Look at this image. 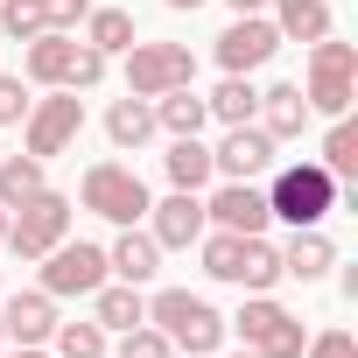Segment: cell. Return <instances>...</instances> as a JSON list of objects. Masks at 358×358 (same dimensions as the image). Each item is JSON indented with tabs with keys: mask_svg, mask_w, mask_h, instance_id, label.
Here are the masks:
<instances>
[{
	"mask_svg": "<svg viewBox=\"0 0 358 358\" xmlns=\"http://www.w3.org/2000/svg\"><path fill=\"white\" fill-rule=\"evenodd\" d=\"M267 211H274V225H323L337 204H344V183L316 162V155H295V162H274L267 169Z\"/></svg>",
	"mask_w": 358,
	"mask_h": 358,
	"instance_id": "1",
	"label": "cell"
},
{
	"mask_svg": "<svg viewBox=\"0 0 358 358\" xmlns=\"http://www.w3.org/2000/svg\"><path fill=\"white\" fill-rule=\"evenodd\" d=\"M148 323L176 344V358H218L225 351V316L211 295H190V288H148Z\"/></svg>",
	"mask_w": 358,
	"mask_h": 358,
	"instance_id": "2",
	"label": "cell"
},
{
	"mask_svg": "<svg viewBox=\"0 0 358 358\" xmlns=\"http://www.w3.org/2000/svg\"><path fill=\"white\" fill-rule=\"evenodd\" d=\"M78 204L92 211V218H106V225H141L148 218V204H155V190H148V176L134 169V162H85V176H78Z\"/></svg>",
	"mask_w": 358,
	"mask_h": 358,
	"instance_id": "3",
	"label": "cell"
},
{
	"mask_svg": "<svg viewBox=\"0 0 358 358\" xmlns=\"http://www.w3.org/2000/svg\"><path fill=\"white\" fill-rule=\"evenodd\" d=\"M71 225H78V197H64V190H36L29 204L8 211V239H0V246H8L22 267H36L50 246L71 239Z\"/></svg>",
	"mask_w": 358,
	"mask_h": 358,
	"instance_id": "4",
	"label": "cell"
},
{
	"mask_svg": "<svg viewBox=\"0 0 358 358\" xmlns=\"http://www.w3.org/2000/svg\"><path fill=\"white\" fill-rule=\"evenodd\" d=\"M302 99L316 120H344L351 99H358V43H309V64H302Z\"/></svg>",
	"mask_w": 358,
	"mask_h": 358,
	"instance_id": "5",
	"label": "cell"
},
{
	"mask_svg": "<svg viewBox=\"0 0 358 358\" xmlns=\"http://www.w3.org/2000/svg\"><path fill=\"white\" fill-rule=\"evenodd\" d=\"M225 330H232L246 351H260V358H302V344H309L302 316H295L281 295H246L239 316H225Z\"/></svg>",
	"mask_w": 358,
	"mask_h": 358,
	"instance_id": "6",
	"label": "cell"
},
{
	"mask_svg": "<svg viewBox=\"0 0 358 358\" xmlns=\"http://www.w3.org/2000/svg\"><path fill=\"white\" fill-rule=\"evenodd\" d=\"M36 267H43V281H36V288H43V295H57V302H85L99 281H113V267H106V246H99V239H64V246H50Z\"/></svg>",
	"mask_w": 358,
	"mask_h": 358,
	"instance_id": "7",
	"label": "cell"
},
{
	"mask_svg": "<svg viewBox=\"0 0 358 358\" xmlns=\"http://www.w3.org/2000/svg\"><path fill=\"white\" fill-rule=\"evenodd\" d=\"M120 64H127L120 78H127L134 99H162L176 85H197V50L190 43H134Z\"/></svg>",
	"mask_w": 358,
	"mask_h": 358,
	"instance_id": "8",
	"label": "cell"
},
{
	"mask_svg": "<svg viewBox=\"0 0 358 358\" xmlns=\"http://www.w3.org/2000/svg\"><path fill=\"white\" fill-rule=\"evenodd\" d=\"M78 134H85V99L78 92H43L36 106H29V120H22V148L29 155H43V162H57V155H71L78 148Z\"/></svg>",
	"mask_w": 358,
	"mask_h": 358,
	"instance_id": "9",
	"label": "cell"
},
{
	"mask_svg": "<svg viewBox=\"0 0 358 358\" xmlns=\"http://www.w3.org/2000/svg\"><path fill=\"white\" fill-rule=\"evenodd\" d=\"M281 162V141L246 120V127H218V148H211V176L218 183H267V169Z\"/></svg>",
	"mask_w": 358,
	"mask_h": 358,
	"instance_id": "10",
	"label": "cell"
},
{
	"mask_svg": "<svg viewBox=\"0 0 358 358\" xmlns=\"http://www.w3.org/2000/svg\"><path fill=\"white\" fill-rule=\"evenodd\" d=\"M274 50H281V29H274L267 15H232V22L218 29V43H211L218 71H232V78L267 71V64H274Z\"/></svg>",
	"mask_w": 358,
	"mask_h": 358,
	"instance_id": "11",
	"label": "cell"
},
{
	"mask_svg": "<svg viewBox=\"0 0 358 358\" xmlns=\"http://www.w3.org/2000/svg\"><path fill=\"white\" fill-rule=\"evenodd\" d=\"M141 225H148V239H155L162 253H190V246L204 239V225H211V218H204V197H197V190H169V197H155V204H148V218H141Z\"/></svg>",
	"mask_w": 358,
	"mask_h": 358,
	"instance_id": "12",
	"label": "cell"
},
{
	"mask_svg": "<svg viewBox=\"0 0 358 358\" xmlns=\"http://www.w3.org/2000/svg\"><path fill=\"white\" fill-rule=\"evenodd\" d=\"M204 218H211L218 232H267V225H274L260 183H211V190H204Z\"/></svg>",
	"mask_w": 358,
	"mask_h": 358,
	"instance_id": "13",
	"label": "cell"
},
{
	"mask_svg": "<svg viewBox=\"0 0 358 358\" xmlns=\"http://www.w3.org/2000/svg\"><path fill=\"white\" fill-rule=\"evenodd\" d=\"M57 323H64V302L43 295V288H15V295H0V330H8V344H50Z\"/></svg>",
	"mask_w": 358,
	"mask_h": 358,
	"instance_id": "14",
	"label": "cell"
},
{
	"mask_svg": "<svg viewBox=\"0 0 358 358\" xmlns=\"http://www.w3.org/2000/svg\"><path fill=\"white\" fill-rule=\"evenodd\" d=\"M162 246L148 239V225H113V246H106V267H113V281H134V288H155V274H162Z\"/></svg>",
	"mask_w": 358,
	"mask_h": 358,
	"instance_id": "15",
	"label": "cell"
},
{
	"mask_svg": "<svg viewBox=\"0 0 358 358\" xmlns=\"http://www.w3.org/2000/svg\"><path fill=\"white\" fill-rule=\"evenodd\" d=\"M274 253H281V274H288V281H302V288H309V281H323V274L337 267V239H330L323 225H295L288 239H274Z\"/></svg>",
	"mask_w": 358,
	"mask_h": 358,
	"instance_id": "16",
	"label": "cell"
},
{
	"mask_svg": "<svg viewBox=\"0 0 358 358\" xmlns=\"http://www.w3.org/2000/svg\"><path fill=\"white\" fill-rule=\"evenodd\" d=\"M71 57H78V36H71V29H43L36 43H22V78H29L36 92H57V85L71 78Z\"/></svg>",
	"mask_w": 358,
	"mask_h": 358,
	"instance_id": "17",
	"label": "cell"
},
{
	"mask_svg": "<svg viewBox=\"0 0 358 358\" xmlns=\"http://www.w3.org/2000/svg\"><path fill=\"white\" fill-rule=\"evenodd\" d=\"M274 141H302L309 127H316V113H309V99H302V85H260V113H253Z\"/></svg>",
	"mask_w": 358,
	"mask_h": 358,
	"instance_id": "18",
	"label": "cell"
},
{
	"mask_svg": "<svg viewBox=\"0 0 358 358\" xmlns=\"http://www.w3.org/2000/svg\"><path fill=\"white\" fill-rule=\"evenodd\" d=\"M155 134H162V127H155V99L120 92V99L106 106V141H113V155H141Z\"/></svg>",
	"mask_w": 358,
	"mask_h": 358,
	"instance_id": "19",
	"label": "cell"
},
{
	"mask_svg": "<svg viewBox=\"0 0 358 358\" xmlns=\"http://www.w3.org/2000/svg\"><path fill=\"white\" fill-rule=\"evenodd\" d=\"M85 302H92V323H99L106 337H120V330L148 323V288H134V281H99Z\"/></svg>",
	"mask_w": 358,
	"mask_h": 358,
	"instance_id": "20",
	"label": "cell"
},
{
	"mask_svg": "<svg viewBox=\"0 0 358 358\" xmlns=\"http://www.w3.org/2000/svg\"><path fill=\"white\" fill-rule=\"evenodd\" d=\"M267 22L281 29V43H323L337 36V15H330V0H267Z\"/></svg>",
	"mask_w": 358,
	"mask_h": 358,
	"instance_id": "21",
	"label": "cell"
},
{
	"mask_svg": "<svg viewBox=\"0 0 358 358\" xmlns=\"http://www.w3.org/2000/svg\"><path fill=\"white\" fill-rule=\"evenodd\" d=\"M162 176H169V190H211L218 176H211V148H204V134H183V141H169V155H162Z\"/></svg>",
	"mask_w": 358,
	"mask_h": 358,
	"instance_id": "22",
	"label": "cell"
},
{
	"mask_svg": "<svg viewBox=\"0 0 358 358\" xmlns=\"http://www.w3.org/2000/svg\"><path fill=\"white\" fill-rule=\"evenodd\" d=\"M99 57H127L134 43H141V29H134V15L120 8V0H92V15H85V29H78Z\"/></svg>",
	"mask_w": 358,
	"mask_h": 358,
	"instance_id": "23",
	"label": "cell"
},
{
	"mask_svg": "<svg viewBox=\"0 0 358 358\" xmlns=\"http://www.w3.org/2000/svg\"><path fill=\"white\" fill-rule=\"evenodd\" d=\"M204 113H211V127H246V120L260 113V85H253V78H232V71H225V78H218V85L204 92Z\"/></svg>",
	"mask_w": 358,
	"mask_h": 358,
	"instance_id": "24",
	"label": "cell"
},
{
	"mask_svg": "<svg viewBox=\"0 0 358 358\" xmlns=\"http://www.w3.org/2000/svg\"><path fill=\"white\" fill-rule=\"evenodd\" d=\"M155 127H162L169 141L204 134V127H211V113H204V92H197V85H176V92H162V99H155Z\"/></svg>",
	"mask_w": 358,
	"mask_h": 358,
	"instance_id": "25",
	"label": "cell"
},
{
	"mask_svg": "<svg viewBox=\"0 0 358 358\" xmlns=\"http://www.w3.org/2000/svg\"><path fill=\"white\" fill-rule=\"evenodd\" d=\"M36 190H50V162L29 155V148H22V155H0V204L15 211V204H29Z\"/></svg>",
	"mask_w": 358,
	"mask_h": 358,
	"instance_id": "26",
	"label": "cell"
},
{
	"mask_svg": "<svg viewBox=\"0 0 358 358\" xmlns=\"http://www.w3.org/2000/svg\"><path fill=\"white\" fill-rule=\"evenodd\" d=\"M316 162L337 176V183H351V176H358V127H351V113L323 127V148H316Z\"/></svg>",
	"mask_w": 358,
	"mask_h": 358,
	"instance_id": "27",
	"label": "cell"
},
{
	"mask_svg": "<svg viewBox=\"0 0 358 358\" xmlns=\"http://www.w3.org/2000/svg\"><path fill=\"white\" fill-rule=\"evenodd\" d=\"M113 351V337L92 323V316H78V323H57L50 330V358H106Z\"/></svg>",
	"mask_w": 358,
	"mask_h": 358,
	"instance_id": "28",
	"label": "cell"
},
{
	"mask_svg": "<svg viewBox=\"0 0 358 358\" xmlns=\"http://www.w3.org/2000/svg\"><path fill=\"white\" fill-rule=\"evenodd\" d=\"M43 29H50L43 0H0V43H36Z\"/></svg>",
	"mask_w": 358,
	"mask_h": 358,
	"instance_id": "29",
	"label": "cell"
},
{
	"mask_svg": "<svg viewBox=\"0 0 358 358\" xmlns=\"http://www.w3.org/2000/svg\"><path fill=\"white\" fill-rule=\"evenodd\" d=\"M106 358H176V344L155 330V323H134V330H120L113 337V351Z\"/></svg>",
	"mask_w": 358,
	"mask_h": 358,
	"instance_id": "30",
	"label": "cell"
},
{
	"mask_svg": "<svg viewBox=\"0 0 358 358\" xmlns=\"http://www.w3.org/2000/svg\"><path fill=\"white\" fill-rule=\"evenodd\" d=\"M29 106H36V85H29L22 71H0V134L22 127V120H29Z\"/></svg>",
	"mask_w": 358,
	"mask_h": 358,
	"instance_id": "31",
	"label": "cell"
},
{
	"mask_svg": "<svg viewBox=\"0 0 358 358\" xmlns=\"http://www.w3.org/2000/svg\"><path fill=\"white\" fill-rule=\"evenodd\" d=\"M106 71H113V57H99V50L78 36V57H71V78H64V92H99V85H106Z\"/></svg>",
	"mask_w": 358,
	"mask_h": 358,
	"instance_id": "32",
	"label": "cell"
},
{
	"mask_svg": "<svg viewBox=\"0 0 358 358\" xmlns=\"http://www.w3.org/2000/svg\"><path fill=\"white\" fill-rule=\"evenodd\" d=\"M302 358H358V337H351L344 323H330V330H309Z\"/></svg>",
	"mask_w": 358,
	"mask_h": 358,
	"instance_id": "33",
	"label": "cell"
},
{
	"mask_svg": "<svg viewBox=\"0 0 358 358\" xmlns=\"http://www.w3.org/2000/svg\"><path fill=\"white\" fill-rule=\"evenodd\" d=\"M43 8H50V29H85V15H92V0H43Z\"/></svg>",
	"mask_w": 358,
	"mask_h": 358,
	"instance_id": "34",
	"label": "cell"
},
{
	"mask_svg": "<svg viewBox=\"0 0 358 358\" xmlns=\"http://www.w3.org/2000/svg\"><path fill=\"white\" fill-rule=\"evenodd\" d=\"M0 358H50V344H8Z\"/></svg>",
	"mask_w": 358,
	"mask_h": 358,
	"instance_id": "35",
	"label": "cell"
},
{
	"mask_svg": "<svg viewBox=\"0 0 358 358\" xmlns=\"http://www.w3.org/2000/svg\"><path fill=\"white\" fill-rule=\"evenodd\" d=\"M232 15H267V0H225Z\"/></svg>",
	"mask_w": 358,
	"mask_h": 358,
	"instance_id": "36",
	"label": "cell"
},
{
	"mask_svg": "<svg viewBox=\"0 0 358 358\" xmlns=\"http://www.w3.org/2000/svg\"><path fill=\"white\" fill-rule=\"evenodd\" d=\"M162 8H176V15H197V8H204V0H162Z\"/></svg>",
	"mask_w": 358,
	"mask_h": 358,
	"instance_id": "37",
	"label": "cell"
},
{
	"mask_svg": "<svg viewBox=\"0 0 358 358\" xmlns=\"http://www.w3.org/2000/svg\"><path fill=\"white\" fill-rule=\"evenodd\" d=\"M225 358H260V351H246V344H239V351H225Z\"/></svg>",
	"mask_w": 358,
	"mask_h": 358,
	"instance_id": "38",
	"label": "cell"
},
{
	"mask_svg": "<svg viewBox=\"0 0 358 358\" xmlns=\"http://www.w3.org/2000/svg\"><path fill=\"white\" fill-rule=\"evenodd\" d=\"M0 239H8V204H0Z\"/></svg>",
	"mask_w": 358,
	"mask_h": 358,
	"instance_id": "39",
	"label": "cell"
},
{
	"mask_svg": "<svg viewBox=\"0 0 358 358\" xmlns=\"http://www.w3.org/2000/svg\"><path fill=\"white\" fill-rule=\"evenodd\" d=\"M0 351H8V330H0Z\"/></svg>",
	"mask_w": 358,
	"mask_h": 358,
	"instance_id": "40",
	"label": "cell"
},
{
	"mask_svg": "<svg viewBox=\"0 0 358 358\" xmlns=\"http://www.w3.org/2000/svg\"><path fill=\"white\" fill-rule=\"evenodd\" d=\"M0 295H8V274H0Z\"/></svg>",
	"mask_w": 358,
	"mask_h": 358,
	"instance_id": "41",
	"label": "cell"
},
{
	"mask_svg": "<svg viewBox=\"0 0 358 358\" xmlns=\"http://www.w3.org/2000/svg\"><path fill=\"white\" fill-rule=\"evenodd\" d=\"M0 155H8V148H0Z\"/></svg>",
	"mask_w": 358,
	"mask_h": 358,
	"instance_id": "42",
	"label": "cell"
}]
</instances>
